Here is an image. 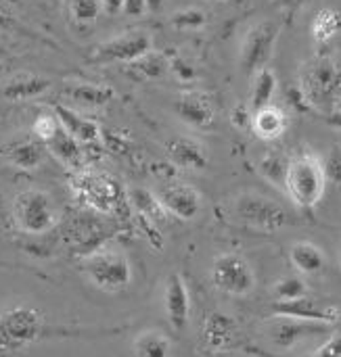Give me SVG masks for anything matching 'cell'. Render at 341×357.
<instances>
[{"instance_id": "6da1fadb", "label": "cell", "mask_w": 341, "mask_h": 357, "mask_svg": "<svg viewBox=\"0 0 341 357\" xmlns=\"http://www.w3.org/2000/svg\"><path fill=\"white\" fill-rule=\"evenodd\" d=\"M327 182L329 180L325 172V161L312 151H302L300 155L291 157L285 195L293 201L298 209L312 211L321 203Z\"/></svg>"}, {"instance_id": "7a4b0ae2", "label": "cell", "mask_w": 341, "mask_h": 357, "mask_svg": "<svg viewBox=\"0 0 341 357\" xmlns=\"http://www.w3.org/2000/svg\"><path fill=\"white\" fill-rule=\"evenodd\" d=\"M46 333L42 314L31 305H8L0 310V354H17L38 343Z\"/></svg>"}, {"instance_id": "3957f363", "label": "cell", "mask_w": 341, "mask_h": 357, "mask_svg": "<svg viewBox=\"0 0 341 357\" xmlns=\"http://www.w3.org/2000/svg\"><path fill=\"white\" fill-rule=\"evenodd\" d=\"M86 278L103 293H122L132 284V264L117 249H99L82 261Z\"/></svg>"}, {"instance_id": "277c9868", "label": "cell", "mask_w": 341, "mask_h": 357, "mask_svg": "<svg viewBox=\"0 0 341 357\" xmlns=\"http://www.w3.org/2000/svg\"><path fill=\"white\" fill-rule=\"evenodd\" d=\"M13 220L25 234H44L59 222V209L48 192L27 188L13 199Z\"/></svg>"}, {"instance_id": "5b68a950", "label": "cell", "mask_w": 341, "mask_h": 357, "mask_svg": "<svg viewBox=\"0 0 341 357\" xmlns=\"http://www.w3.org/2000/svg\"><path fill=\"white\" fill-rule=\"evenodd\" d=\"M233 213L243 226L262 232H277L291 224L287 209L260 192L239 195L233 201Z\"/></svg>"}, {"instance_id": "8992f818", "label": "cell", "mask_w": 341, "mask_h": 357, "mask_svg": "<svg viewBox=\"0 0 341 357\" xmlns=\"http://www.w3.org/2000/svg\"><path fill=\"white\" fill-rule=\"evenodd\" d=\"M279 33H281V27L273 19L258 21L247 29L241 42V52H239V65L247 77H254L260 69L268 67Z\"/></svg>"}, {"instance_id": "52a82bcc", "label": "cell", "mask_w": 341, "mask_h": 357, "mask_svg": "<svg viewBox=\"0 0 341 357\" xmlns=\"http://www.w3.org/2000/svg\"><path fill=\"white\" fill-rule=\"evenodd\" d=\"M212 284L231 295V297H247L256 289V272L249 261L237 253L218 255L212 264Z\"/></svg>"}, {"instance_id": "ba28073f", "label": "cell", "mask_w": 341, "mask_h": 357, "mask_svg": "<svg viewBox=\"0 0 341 357\" xmlns=\"http://www.w3.org/2000/svg\"><path fill=\"white\" fill-rule=\"evenodd\" d=\"M341 86L340 67L335 61L323 56L317 61H310L302 73V90L304 96L321 109L331 107L333 98L338 96V90Z\"/></svg>"}, {"instance_id": "9c48e42d", "label": "cell", "mask_w": 341, "mask_h": 357, "mask_svg": "<svg viewBox=\"0 0 341 357\" xmlns=\"http://www.w3.org/2000/svg\"><path fill=\"white\" fill-rule=\"evenodd\" d=\"M153 50V38L145 29H130L119 36H113L96 46L92 52V63L107 65V63H134L143 54Z\"/></svg>"}, {"instance_id": "30bf717a", "label": "cell", "mask_w": 341, "mask_h": 357, "mask_svg": "<svg viewBox=\"0 0 341 357\" xmlns=\"http://www.w3.org/2000/svg\"><path fill=\"white\" fill-rule=\"evenodd\" d=\"M335 324H325V322H310V320H298V318H285V316H275L266 324V339L268 343L279 349V351H289L302 341L310 337H321L331 333Z\"/></svg>"}, {"instance_id": "8fae6325", "label": "cell", "mask_w": 341, "mask_h": 357, "mask_svg": "<svg viewBox=\"0 0 341 357\" xmlns=\"http://www.w3.org/2000/svg\"><path fill=\"white\" fill-rule=\"evenodd\" d=\"M157 199H159V203L168 215L178 218L182 222L195 220L203 209L201 192L189 184H182V182H172V184L164 186L159 190Z\"/></svg>"}, {"instance_id": "7c38bea8", "label": "cell", "mask_w": 341, "mask_h": 357, "mask_svg": "<svg viewBox=\"0 0 341 357\" xmlns=\"http://www.w3.org/2000/svg\"><path fill=\"white\" fill-rule=\"evenodd\" d=\"M164 314L174 331H184L191 320V293L180 274L172 272L164 284Z\"/></svg>"}, {"instance_id": "4fadbf2b", "label": "cell", "mask_w": 341, "mask_h": 357, "mask_svg": "<svg viewBox=\"0 0 341 357\" xmlns=\"http://www.w3.org/2000/svg\"><path fill=\"white\" fill-rule=\"evenodd\" d=\"M174 111L189 128H195V130H208L216 117L214 100L210 98V94L199 92V90H189V92L178 94L174 102Z\"/></svg>"}, {"instance_id": "5bb4252c", "label": "cell", "mask_w": 341, "mask_h": 357, "mask_svg": "<svg viewBox=\"0 0 341 357\" xmlns=\"http://www.w3.org/2000/svg\"><path fill=\"white\" fill-rule=\"evenodd\" d=\"M201 337L210 351L214 354L231 351L237 343V324L224 312H210L203 320Z\"/></svg>"}, {"instance_id": "9a60e30c", "label": "cell", "mask_w": 341, "mask_h": 357, "mask_svg": "<svg viewBox=\"0 0 341 357\" xmlns=\"http://www.w3.org/2000/svg\"><path fill=\"white\" fill-rule=\"evenodd\" d=\"M166 153L170 161L180 169L201 172L210 163L208 149L191 136H174L166 142Z\"/></svg>"}, {"instance_id": "2e32d148", "label": "cell", "mask_w": 341, "mask_h": 357, "mask_svg": "<svg viewBox=\"0 0 341 357\" xmlns=\"http://www.w3.org/2000/svg\"><path fill=\"white\" fill-rule=\"evenodd\" d=\"M273 314L275 316H285V318H298V320H310V322H325V324H335L340 320V312L333 307H325L310 299L308 295L296 301H275L273 303Z\"/></svg>"}, {"instance_id": "e0dca14e", "label": "cell", "mask_w": 341, "mask_h": 357, "mask_svg": "<svg viewBox=\"0 0 341 357\" xmlns=\"http://www.w3.org/2000/svg\"><path fill=\"white\" fill-rule=\"evenodd\" d=\"M252 132L264 140V142H273V140H279L287 128H289V115L277 107V105H268L256 113H252Z\"/></svg>"}, {"instance_id": "ac0fdd59", "label": "cell", "mask_w": 341, "mask_h": 357, "mask_svg": "<svg viewBox=\"0 0 341 357\" xmlns=\"http://www.w3.org/2000/svg\"><path fill=\"white\" fill-rule=\"evenodd\" d=\"M78 195L94 209L99 211H111L115 207V186L109 182V178L99 176H80L78 180Z\"/></svg>"}, {"instance_id": "d6986e66", "label": "cell", "mask_w": 341, "mask_h": 357, "mask_svg": "<svg viewBox=\"0 0 341 357\" xmlns=\"http://www.w3.org/2000/svg\"><path fill=\"white\" fill-rule=\"evenodd\" d=\"M55 115H57V119L61 121V126H63L80 144H94V142L101 140V128H99L92 119H88V117L75 113L73 109H69V107H65V105H55Z\"/></svg>"}, {"instance_id": "ffe728a7", "label": "cell", "mask_w": 341, "mask_h": 357, "mask_svg": "<svg viewBox=\"0 0 341 357\" xmlns=\"http://www.w3.org/2000/svg\"><path fill=\"white\" fill-rule=\"evenodd\" d=\"M289 261L302 276H317L325 270L327 257L325 251L310 243V241H298L289 247Z\"/></svg>"}, {"instance_id": "44dd1931", "label": "cell", "mask_w": 341, "mask_h": 357, "mask_svg": "<svg viewBox=\"0 0 341 357\" xmlns=\"http://www.w3.org/2000/svg\"><path fill=\"white\" fill-rule=\"evenodd\" d=\"M44 146H46V151H48L57 161H61V163H63L65 167H69V169H80L82 163H84L82 144H80L63 126L57 130V134H55L48 142H44Z\"/></svg>"}, {"instance_id": "7402d4cb", "label": "cell", "mask_w": 341, "mask_h": 357, "mask_svg": "<svg viewBox=\"0 0 341 357\" xmlns=\"http://www.w3.org/2000/svg\"><path fill=\"white\" fill-rule=\"evenodd\" d=\"M128 73L138 82H157L170 73V59L157 50H149L128 65Z\"/></svg>"}, {"instance_id": "603a6c76", "label": "cell", "mask_w": 341, "mask_h": 357, "mask_svg": "<svg viewBox=\"0 0 341 357\" xmlns=\"http://www.w3.org/2000/svg\"><path fill=\"white\" fill-rule=\"evenodd\" d=\"M48 88H50L48 77L25 73V75H17L10 82H6V86L2 88V94L8 100H29V98L42 96Z\"/></svg>"}, {"instance_id": "cb8c5ba5", "label": "cell", "mask_w": 341, "mask_h": 357, "mask_svg": "<svg viewBox=\"0 0 341 357\" xmlns=\"http://www.w3.org/2000/svg\"><path fill=\"white\" fill-rule=\"evenodd\" d=\"M134 356L136 357H172V341L166 333L159 328H147L136 335L132 343Z\"/></svg>"}, {"instance_id": "d4e9b609", "label": "cell", "mask_w": 341, "mask_h": 357, "mask_svg": "<svg viewBox=\"0 0 341 357\" xmlns=\"http://www.w3.org/2000/svg\"><path fill=\"white\" fill-rule=\"evenodd\" d=\"M65 94L71 100H75V102H80L84 107H103L109 100H113V96H115L113 88L103 86V84H92V82H73V84H67Z\"/></svg>"}, {"instance_id": "484cf974", "label": "cell", "mask_w": 341, "mask_h": 357, "mask_svg": "<svg viewBox=\"0 0 341 357\" xmlns=\"http://www.w3.org/2000/svg\"><path fill=\"white\" fill-rule=\"evenodd\" d=\"M277 88H279V79H277L275 71L270 67L260 69L252 77V92H249V109H252V113L273 105Z\"/></svg>"}, {"instance_id": "4316f807", "label": "cell", "mask_w": 341, "mask_h": 357, "mask_svg": "<svg viewBox=\"0 0 341 357\" xmlns=\"http://www.w3.org/2000/svg\"><path fill=\"white\" fill-rule=\"evenodd\" d=\"M44 149L46 146H40L34 140H23V142L10 144L8 149H4L2 155H4V159H6L8 165H13L17 169L31 172V169L40 167V163L44 159Z\"/></svg>"}, {"instance_id": "83f0119b", "label": "cell", "mask_w": 341, "mask_h": 357, "mask_svg": "<svg viewBox=\"0 0 341 357\" xmlns=\"http://www.w3.org/2000/svg\"><path fill=\"white\" fill-rule=\"evenodd\" d=\"M289 163L291 159L281 153V151H268L266 155H262V159L258 161V172L260 176L270 182L275 188L285 192V182H287V172H289Z\"/></svg>"}, {"instance_id": "f1b7e54d", "label": "cell", "mask_w": 341, "mask_h": 357, "mask_svg": "<svg viewBox=\"0 0 341 357\" xmlns=\"http://www.w3.org/2000/svg\"><path fill=\"white\" fill-rule=\"evenodd\" d=\"M312 38L319 44L331 42L341 29V13L335 8H323L312 19Z\"/></svg>"}, {"instance_id": "f546056e", "label": "cell", "mask_w": 341, "mask_h": 357, "mask_svg": "<svg viewBox=\"0 0 341 357\" xmlns=\"http://www.w3.org/2000/svg\"><path fill=\"white\" fill-rule=\"evenodd\" d=\"M306 295H308V284L302 276H296V274L283 276L273 284L275 301H296Z\"/></svg>"}, {"instance_id": "4dcf8cb0", "label": "cell", "mask_w": 341, "mask_h": 357, "mask_svg": "<svg viewBox=\"0 0 341 357\" xmlns=\"http://www.w3.org/2000/svg\"><path fill=\"white\" fill-rule=\"evenodd\" d=\"M208 15L203 8H197V6H191V8H182V10H176L170 19L172 27L174 29H180V31H197V29H203L208 25Z\"/></svg>"}, {"instance_id": "1f68e13d", "label": "cell", "mask_w": 341, "mask_h": 357, "mask_svg": "<svg viewBox=\"0 0 341 357\" xmlns=\"http://www.w3.org/2000/svg\"><path fill=\"white\" fill-rule=\"evenodd\" d=\"M130 201L134 203V207H136L140 213H145V215H149V218H155V220H157V218L168 215V213L164 211V207H161L157 195H153V192H149V190H143V188L130 190Z\"/></svg>"}, {"instance_id": "d6a6232c", "label": "cell", "mask_w": 341, "mask_h": 357, "mask_svg": "<svg viewBox=\"0 0 341 357\" xmlns=\"http://www.w3.org/2000/svg\"><path fill=\"white\" fill-rule=\"evenodd\" d=\"M67 8L75 23H92L103 10L99 0H67Z\"/></svg>"}, {"instance_id": "836d02e7", "label": "cell", "mask_w": 341, "mask_h": 357, "mask_svg": "<svg viewBox=\"0 0 341 357\" xmlns=\"http://www.w3.org/2000/svg\"><path fill=\"white\" fill-rule=\"evenodd\" d=\"M59 128H61V121L57 119V115H50V113L38 115L36 121H34V126H31L36 138H40L42 142H48L57 134Z\"/></svg>"}, {"instance_id": "e575fe53", "label": "cell", "mask_w": 341, "mask_h": 357, "mask_svg": "<svg viewBox=\"0 0 341 357\" xmlns=\"http://www.w3.org/2000/svg\"><path fill=\"white\" fill-rule=\"evenodd\" d=\"M170 73H174L176 79H178V82H184V84L197 79V69H195V65H193L191 61L180 59V56H176V59L170 61Z\"/></svg>"}, {"instance_id": "d590c367", "label": "cell", "mask_w": 341, "mask_h": 357, "mask_svg": "<svg viewBox=\"0 0 341 357\" xmlns=\"http://www.w3.org/2000/svg\"><path fill=\"white\" fill-rule=\"evenodd\" d=\"M325 172H327V180L329 182H333V184H338L341 188V146L340 144H335L331 151H329V155H327V159H325Z\"/></svg>"}, {"instance_id": "8d00e7d4", "label": "cell", "mask_w": 341, "mask_h": 357, "mask_svg": "<svg viewBox=\"0 0 341 357\" xmlns=\"http://www.w3.org/2000/svg\"><path fill=\"white\" fill-rule=\"evenodd\" d=\"M122 13L128 17H143L149 13V0H124Z\"/></svg>"}, {"instance_id": "74e56055", "label": "cell", "mask_w": 341, "mask_h": 357, "mask_svg": "<svg viewBox=\"0 0 341 357\" xmlns=\"http://www.w3.org/2000/svg\"><path fill=\"white\" fill-rule=\"evenodd\" d=\"M314 357H341V337H335L331 343L321 347V351H317Z\"/></svg>"}, {"instance_id": "f35d334b", "label": "cell", "mask_w": 341, "mask_h": 357, "mask_svg": "<svg viewBox=\"0 0 341 357\" xmlns=\"http://www.w3.org/2000/svg\"><path fill=\"white\" fill-rule=\"evenodd\" d=\"M103 13L107 15H119L124 10V0H99Z\"/></svg>"}, {"instance_id": "ab89813d", "label": "cell", "mask_w": 341, "mask_h": 357, "mask_svg": "<svg viewBox=\"0 0 341 357\" xmlns=\"http://www.w3.org/2000/svg\"><path fill=\"white\" fill-rule=\"evenodd\" d=\"M8 23H10V21H8V17H6V15H4V13L0 10V29L8 27Z\"/></svg>"}, {"instance_id": "60d3db41", "label": "cell", "mask_w": 341, "mask_h": 357, "mask_svg": "<svg viewBox=\"0 0 341 357\" xmlns=\"http://www.w3.org/2000/svg\"><path fill=\"white\" fill-rule=\"evenodd\" d=\"M161 4V0H149V10H157Z\"/></svg>"}, {"instance_id": "b9f144b4", "label": "cell", "mask_w": 341, "mask_h": 357, "mask_svg": "<svg viewBox=\"0 0 341 357\" xmlns=\"http://www.w3.org/2000/svg\"><path fill=\"white\" fill-rule=\"evenodd\" d=\"M2 71H4V67H2V63H0V75H2Z\"/></svg>"}, {"instance_id": "7bdbcfd3", "label": "cell", "mask_w": 341, "mask_h": 357, "mask_svg": "<svg viewBox=\"0 0 341 357\" xmlns=\"http://www.w3.org/2000/svg\"><path fill=\"white\" fill-rule=\"evenodd\" d=\"M0 10H2V0H0Z\"/></svg>"}, {"instance_id": "ee69618b", "label": "cell", "mask_w": 341, "mask_h": 357, "mask_svg": "<svg viewBox=\"0 0 341 357\" xmlns=\"http://www.w3.org/2000/svg\"><path fill=\"white\" fill-rule=\"evenodd\" d=\"M340 266H341V251H340Z\"/></svg>"}, {"instance_id": "f6af8a7d", "label": "cell", "mask_w": 341, "mask_h": 357, "mask_svg": "<svg viewBox=\"0 0 341 357\" xmlns=\"http://www.w3.org/2000/svg\"><path fill=\"white\" fill-rule=\"evenodd\" d=\"M216 2H224V0H216Z\"/></svg>"}]
</instances>
